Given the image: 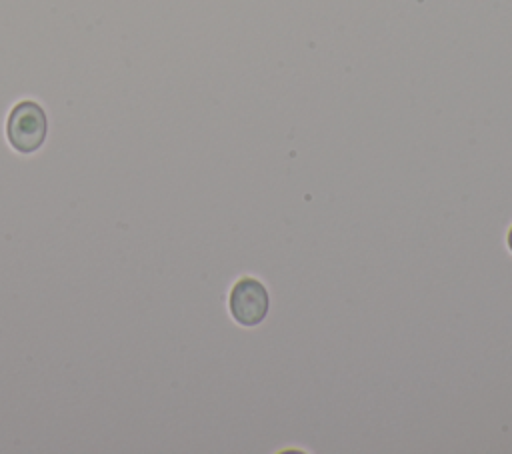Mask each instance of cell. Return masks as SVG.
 Listing matches in <instances>:
<instances>
[{
  "label": "cell",
  "mask_w": 512,
  "mask_h": 454,
  "mask_svg": "<svg viewBox=\"0 0 512 454\" xmlns=\"http://www.w3.org/2000/svg\"><path fill=\"white\" fill-rule=\"evenodd\" d=\"M48 136V116L44 108L34 100L18 102L6 120V138L8 144L18 154L38 152Z\"/></svg>",
  "instance_id": "1"
},
{
  "label": "cell",
  "mask_w": 512,
  "mask_h": 454,
  "mask_svg": "<svg viewBox=\"0 0 512 454\" xmlns=\"http://www.w3.org/2000/svg\"><path fill=\"white\" fill-rule=\"evenodd\" d=\"M268 290L256 278H240L228 298L232 318L242 326H258L268 314Z\"/></svg>",
  "instance_id": "2"
},
{
  "label": "cell",
  "mask_w": 512,
  "mask_h": 454,
  "mask_svg": "<svg viewBox=\"0 0 512 454\" xmlns=\"http://www.w3.org/2000/svg\"><path fill=\"white\" fill-rule=\"evenodd\" d=\"M508 248L512 250V228H510V232H508Z\"/></svg>",
  "instance_id": "3"
}]
</instances>
